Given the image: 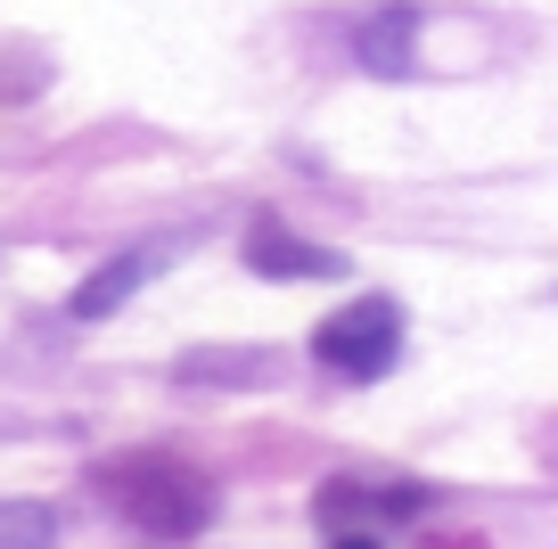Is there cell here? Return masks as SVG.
<instances>
[{"mask_svg":"<svg viewBox=\"0 0 558 549\" xmlns=\"http://www.w3.org/2000/svg\"><path fill=\"white\" fill-rule=\"evenodd\" d=\"M246 263H255L263 279H337L345 271V255L337 246H313V239H288V230L263 213L255 230H246Z\"/></svg>","mask_w":558,"mask_h":549,"instance_id":"277c9868","label":"cell"},{"mask_svg":"<svg viewBox=\"0 0 558 549\" xmlns=\"http://www.w3.org/2000/svg\"><path fill=\"white\" fill-rule=\"evenodd\" d=\"M337 549H378V541H369V533H345V541H337Z\"/></svg>","mask_w":558,"mask_h":549,"instance_id":"ba28073f","label":"cell"},{"mask_svg":"<svg viewBox=\"0 0 558 549\" xmlns=\"http://www.w3.org/2000/svg\"><path fill=\"white\" fill-rule=\"evenodd\" d=\"M313 509H320V525H337V533L402 525V516H427V484H362V476H329Z\"/></svg>","mask_w":558,"mask_h":549,"instance_id":"3957f363","label":"cell"},{"mask_svg":"<svg viewBox=\"0 0 558 549\" xmlns=\"http://www.w3.org/2000/svg\"><path fill=\"white\" fill-rule=\"evenodd\" d=\"M411 34H418V9H411V0H386L378 17L353 25V58H362L369 74H411V66H418V58H411Z\"/></svg>","mask_w":558,"mask_h":549,"instance_id":"5b68a950","label":"cell"},{"mask_svg":"<svg viewBox=\"0 0 558 549\" xmlns=\"http://www.w3.org/2000/svg\"><path fill=\"white\" fill-rule=\"evenodd\" d=\"M50 541H58V509H41V500L0 509V549H50Z\"/></svg>","mask_w":558,"mask_h":549,"instance_id":"52a82bcc","label":"cell"},{"mask_svg":"<svg viewBox=\"0 0 558 549\" xmlns=\"http://www.w3.org/2000/svg\"><path fill=\"white\" fill-rule=\"evenodd\" d=\"M90 492L148 541H197L214 525V476L181 451H123V460L90 467Z\"/></svg>","mask_w":558,"mask_h":549,"instance_id":"6da1fadb","label":"cell"},{"mask_svg":"<svg viewBox=\"0 0 558 549\" xmlns=\"http://www.w3.org/2000/svg\"><path fill=\"white\" fill-rule=\"evenodd\" d=\"M157 263H165V255H157V246H140V255H123V263H116V271H99V279H83V288H74V295H66V312H74V320H99V312H116V304H123V295H132V288H140V279L157 271Z\"/></svg>","mask_w":558,"mask_h":549,"instance_id":"8992f818","label":"cell"},{"mask_svg":"<svg viewBox=\"0 0 558 549\" xmlns=\"http://www.w3.org/2000/svg\"><path fill=\"white\" fill-rule=\"evenodd\" d=\"M395 353H402V304H395V295H362V304L329 312V320L313 328V369L337 378V386L386 378Z\"/></svg>","mask_w":558,"mask_h":549,"instance_id":"7a4b0ae2","label":"cell"}]
</instances>
